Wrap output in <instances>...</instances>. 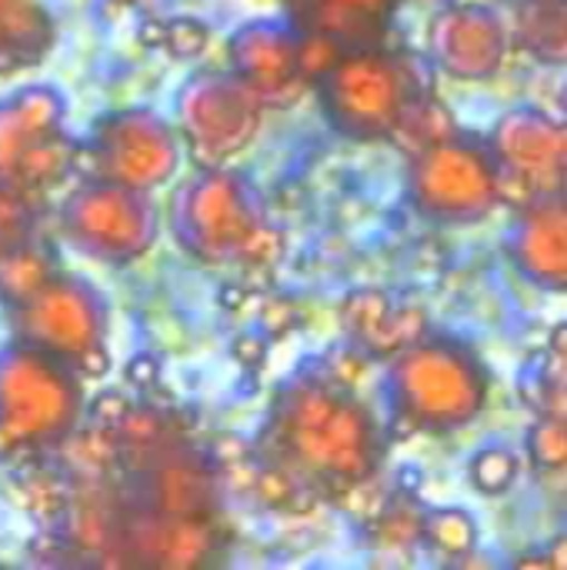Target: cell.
Masks as SVG:
<instances>
[{"instance_id": "1", "label": "cell", "mask_w": 567, "mask_h": 570, "mask_svg": "<svg viewBox=\"0 0 567 570\" xmlns=\"http://www.w3.org/2000/svg\"><path fill=\"white\" fill-rule=\"evenodd\" d=\"M388 428L374 411L328 367L297 371L274 397L254 451L264 464L291 474L304 491L354 494L368 484L388 454Z\"/></svg>"}, {"instance_id": "2", "label": "cell", "mask_w": 567, "mask_h": 570, "mask_svg": "<svg viewBox=\"0 0 567 570\" xmlns=\"http://www.w3.org/2000/svg\"><path fill=\"white\" fill-rule=\"evenodd\" d=\"M495 391L485 357L454 334H418L398 347L381 377L388 434L451 438L471 428Z\"/></svg>"}, {"instance_id": "3", "label": "cell", "mask_w": 567, "mask_h": 570, "mask_svg": "<svg viewBox=\"0 0 567 570\" xmlns=\"http://www.w3.org/2000/svg\"><path fill=\"white\" fill-rule=\"evenodd\" d=\"M170 217L180 247L204 264H271L284 247L254 184L224 167H204L177 194Z\"/></svg>"}, {"instance_id": "4", "label": "cell", "mask_w": 567, "mask_h": 570, "mask_svg": "<svg viewBox=\"0 0 567 570\" xmlns=\"http://www.w3.org/2000/svg\"><path fill=\"white\" fill-rule=\"evenodd\" d=\"M311 87L328 127L358 144L394 140L414 104L424 97L414 67L374 43H351Z\"/></svg>"}, {"instance_id": "5", "label": "cell", "mask_w": 567, "mask_h": 570, "mask_svg": "<svg viewBox=\"0 0 567 570\" xmlns=\"http://www.w3.org/2000/svg\"><path fill=\"white\" fill-rule=\"evenodd\" d=\"M84 377L63 361L10 341L0 347V438L20 451L63 444L84 421Z\"/></svg>"}, {"instance_id": "6", "label": "cell", "mask_w": 567, "mask_h": 570, "mask_svg": "<svg viewBox=\"0 0 567 570\" xmlns=\"http://www.w3.org/2000/svg\"><path fill=\"white\" fill-rule=\"evenodd\" d=\"M501 197L505 180L488 140L458 127L418 144L408 160V204L438 227L485 224Z\"/></svg>"}, {"instance_id": "7", "label": "cell", "mask_w": 567, "mask_h": 570, "mask_svg": "<svg viewBox=\"0 0 567 570\" xmlns=\"http://www.w3.org/2000/svg\"><path fill=\"white\" fill-rule=\"evenodd\" d=\"M7 317L13 341L63 361L84 381H100L110 371V307L87 277L57 271L30 297L7 307Z\"/></svg>"}, {"instance_id": "8", "label": "cell", "mask_w": 567, "mask_h": 570, "mask_svg": "<svg viewBox=\"0 0 567 570\" xmlns=\"http://www.w3.org/2000/svg\"><path fill=\"white\" fill-rule=\"evenodd\" d=\"M57 230L67 247L104 267H130L154 250L160 217L147 190L110 180H84L63 197Z\"/></svg>"}, {"instance_id": "9", "label": "cell", "mask_w": 567, "mask_h": 570, "mask_svg": "<svg viewBox=\"0 0 567 570\" xmlns=\"http://www.w3.org/2000/svg\"><path fill=\"white\" fill-rule=\"evenodd\" d=\"M180 167V134L154 107H124L104 114L74 144V170L87 180H110L134 190H157Z\"/></svg>"}, {"instance_id": "10", "label": "cell", "mask_w": 567, "mask_h": 570, "mask_svg": "<svg viewBox=\"0 0 567 570\" xmlns=\"http://www.w3.org/2000/svg\"><path fill=\"white\" fill-rule=\"evenodd\" d=\"M261 110L264 100L231 70H201L177 97L180 134L204 167H217V160L247 147L261 124Z\"/></svg>"}, {"instance_id": "11", "label": "cell", "mask_w": 567, "mask_h": 570, "mask_svg": "<svg viewBox=\"0 0 567 570\" xmlns=\"http://www.w3.org/2000/svg\"><path fill=\"white\" fill-rule=\"evenodd\" d=\"M488 147L501 167L505 184H521L528 194L565 190V124L548 110L525 104L501 114L488 134Z\"/></svg>"}, {"instance_id": "12", "label": "cell", "mask_w": 567, "mask_h": 570, "mask_svg": "<svg viewBox=\"0 0 567 570\" xmlns=\"http://www.w3.org/2000/svg\"><path fill=\"white\" fill-rule=\"evenodd\" d=\"M505 257L538 291L567 287V200L565 190L528 194L505 234Z\"/></svg>"}, {"instance_id": "13", "label": "cell", "mask_w": 567, "mask_h": 570, "mask_svg": "<svg viewBox=\"0 0 567 570\" xmlns=\"http://www.w3.org/2000/svg\"><path fill=\"white\" fill-rule=\"evenodd\" d=\"M431 60L454 80H491L508 60L505 20L485 3H454L431 20Z\"/></svg>"}, {"instance_id": "14", "label": "cell", "mask_w": 567, "mask_h": 570, "mask_svg": "<svg viewBox=\"0 0 567 570\" xmlns=\"http://www.w3.org/2000/svg\"><path fill=\"white\" fill-rule=\"evenodd\" d=\"M227 63L264 104L294 100L297 87H304L297 70V27L277 17L241 23L227 37Z\"/></svg>"}, {"instance_id": "15", "label": "cell", "mask_w": 567, "mask_h": 570, "mask_svg": "<svg viewBox=\"0 0 567 570\" xmlns=\"http://www.w3.org/2000/svg\"><path fill=\"white\" fill-rule=\"evenodd\" d=\"M67 97L53 83H27L0 100V180L10 184L20 157L63 130Z\"/></svg>"}, {"instance_id": "16", "label": "cell", "mask_w": 567, "mask_h": 570, "mask_svg": "<svg viewBox=\"0 0 567 570\" xmlns=\"http://www.w3.org/2000/svg\"><path fill=\"white\" fill-rule=\"evenodd\" d=\"M418 538H421V544H424L431 554H438V558L458 564L465 554H471V551L481 548V524H478L475 511L458 508V504L428 508V511L421 514V531H418Z\"/></svg>"}, {"instance_id": "17", "label": "cell", "mask_w": 567, "mask_h": 570, "mask_svg": "<svg viewBox=\"0 0 567 570\" xmlns=\"http://www.w3.org/2000/svg\"><path fill=\"white\" fill-rule=\"evenodd\" d=\"M57 261L33 240H17L0 250V301L3 307L20 304L30 297L50 274H57Z\"/></svg>"}, {"instance_id": "18", "label": "cell", "mask_w": 567, "mask_h": 570, "mask_svg": "<svg viewBox=\"0 0 567 570\" xmlns=\"http://www.w3.org/2000/svg\"><path fill=\"white\" fill-rule=\"evenodd\" d=\"M465 474L481 498H505L521 481V454L505 441H488L468 458Z\"/></svg>"}, {"instance_id": "19", "label": "cell", "mask_w": 567, "mask_h": 570, "mask_svg": "<svg viewBox=\"0 0 567 570\" xmlns=\"http://www.w3.org/2000/svg\"><path fill=\"white\" fill-rule=\"evenodd\" d=\"M70 170H74V140H67L63 130H60V134L43 137L40 144H33L20 157V164H17V170L10 177V187L40 190V187H50V184L63 180Z\"/></svg>"}, {"instance_id": "20", "label": "cell", "mask_w": 567, "mask_h": 570, "mask_svg": "<svg viewBox=\"0 0 567 570\" xmlns=\"http://www.w3.org/2000/svg\"><path fill=\"white\" fill-rule=\"evenodd\" d=\"M525 458L541 474H561L567 464V421L538 414V421L525 434Z\"/></svg>"}, {"instance_id": "21", "label": "cell", "mask_w": 567, "mask_h": 570, "mask_svg": "<svg viewBox=\"0 0 567 570\" xmlns=\"http://www.w3.org/2000/svg\"><path fill=\"white\" fill-rule=\"evenodd\" d=\"M214 40V30L207 20L201 17H190V13H177L167 20V37H164V50L174 57V60H197L207 53Z\"/></svg>"}, {"instance_id": "22", "label": "cell", "mask_w": 567, "mask_h": 570, "mask_svg": "<svg viewBox=\"0 0 567 570\" xmlns=\"http://www.w3.org/2000/svg\"><path fill=\"white\" fill-rule=\"evenodd\" d=\"M130 411H134V401L120 387H100L90 401H84V417L100 431H120Z\"/></svg>"}, {"instance_id": "23", "label": "cell", "mask_w": 567, "mask_h": 570, "mask_svg": "<svg viewBox=\"0 0 567 570\" xmlns=\"http://www.w3.org/2000/svg\"><path fill=\"white\" fill-rule=\"evenodd\" d=\"M231 357H234V364L244 374H257L267 364V357H271V337L261 327L257 331H241L231 341Z\"/></svg>"}, {"instance_id": "24", "label": "cell", "mask_w": 567, "mask_h": 570, "mask_svg": "<svg viewBox=\"0 0 567 570\" xmlns=\"http://www.w3.org/2000/svg\"><path fill=\"white\" fill-rule=\"evenodd\" d=\"M160 374H164V361L154 351H137L124 361V384L134 391H157L160 387Z\"/></svg>"}, {"instance_id": "25", "label": "cell", "mask_w": 567, "mask_h": 570, "mask_svg": "<svg viewBox=\"0 0 567 570\" xmlns=\"http://www.w3.org/2000/svg\"><path fill=\"white\" fill-rule=\"evenodd\" d=\"M254 454V444L241 434H217L211 444V458L221 468H244Z\"/></svg>"}, {"instance_id": "26", "label": "cell", "mask_w": 567, "mask_h": 570, "mask_svg": "<svg viewBox=\"0 0 567 570\" xmlns=\"http://www.w3.org/2000/svg\"><path fill=\"white\" fill-rule=\"evenodd\" d=\"M291 324H294V307H291V304H284V301L264 304V311H261V331H264L271 341H274V334H287Z\"/></svg>"}, {"instance_id": "27", "label": "cell", "mask_w": 567, "mask_h": 570, "mask_svg": "<svg viewBox=\"0 0 567 570\" xmlns=\"http://www.w3.org/2000/svg\"><path fill=\"white\" fill-rule=\"evenodd\" d=\"M164 37H167V20L160 17H144L137 27V43L144 50H164Z\"/></svg>"}, {"instance_id": "28", "label": "cell", "mask_w": 567, "mask_h": 570, "mask_svg": "<svg viewBox=\"0 0 567 570\" xmlns=\"http://www.w3.org/2000/svg\"><path fill=\"white\" fill-rule=\"evenodd\" d=\"M251 287L244 284V281H227L221 291H217V304L224 307V311H244L247 304H251Z\"/></svg>"}, {"instance_id": "29", "label": "cell", "mask_w": 567, "mask_h": 570, "mask_svg": "<svg viewBox=\"0 0 567 570\" xmlns=\"http://www.w3.org/2000/svg\"><path fill=\"white\" fill-rule=\"evenodd\" d=\"M421 484H424V471L418 468V464H404L401 471H398V484H394V491H401V494H418L421 491Z\"/></svg>"}, {"instance_id": "30", "label": "cell", "mask_w": 567, "mask_h": 570, "mask_svg": "<svg viewBox=\"0 0 567 570\" xmlns=\"http://www.w3.org/2000/svg\"><path fill=\"white\" fill-rule=\"evenodd\" d=\"M551 347H555V354H565V324H558V327H555V334H551Z\"/></svg>"}, {"instance_id": "31", "label": "cell", "mask_w": 567, "mask_h": 570, "mask_svg": "<svg viewBox=\"0 0 567 570\" xmlns=\"http://www.w3.org/2000/svg\"><path fill=\"white\" fill-rule=\"evenodd\" d=\"M114 3H120V7H134V3H140V0H114Z\"/></svg>"}]
</instances>
